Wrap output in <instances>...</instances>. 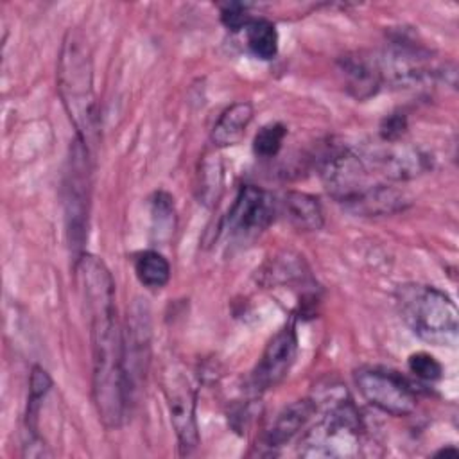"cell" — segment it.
Listing matches in <instances>:
<instances>
[{"label": "cell", "mask_w": 459, "mask_h": 459, "mask_svg": "<svg viewBox=\"0 0 459 459\" xmlns=\"http://www.w3.org/2000/svg\"><path fill=\"white\" fill-rule=\"evenodd\" d=\"M88 317L91 348V398L99 421L113 430L124 425L131 402L126 371V342L115 303V281L108 265L82 253L74 264Z\"/></svg>", "instance_id": "cell-1"}, {"label": "cell", "mask_w": 459, "mask_h": 459, "mask_svg": "<svg viewBox=\"0 0 459 459\" xmlns=\"http://www.w3.org/2000/svg\"><path fill=\"white\" fill-rule=\"evenodd\" d=\"M319 176L326 194L355 215H391L402 206L400 190L373 179V169L366 158L348 147L326 152L319 163Z\"/></svg>", "instance_id": "cell-2"}, {"label": "cell", "mask_w": 459, "mask_h": 459, "mask_svg": "<svg viewBox=\"0 0 459 459\" xmlns=\"http://www.w3.org/2000/svg\"><path fill=\"white\" fill-rule=\"evenodd\" d=\"M57 93L75 127V136L91 149L99 142V108L93 90L91 54L81 34L68 30L57 59Z\"/></svg>", "instance_id": "cell-3"}, {"label": "cell", "mask_w": 459, "mask_h": 459, "mask_svg": "<svg viewBox=\"0 0 459 459\" xmlns=\"http://www.w3.org/2000/svg\"><path fill=\"white\" fill-rule=\"evenodd\" d=\"M400 317L414 335L436 346L455 341L459 328L457 307L448 294L421 283H405L396 289Z\"/></svg>", "instance_id": "cell-4"}, {"label": "cell", "mask_w": 459, "mask_h": 459, "mask_svg": "<svg viewBox=\"0 0 459 459\" xmlns=\"http://www.w3.org/2000/svg\"><path fill=\"white\" fill-rule=\"evenodd\" d=\"M362 420L355 403L346 396L326 402L323 416L299 439L301 457H355L362 450Z\"/></svg>", "instance_id": "cell-5"}, {"label": "cell", "mask_w": 459, "mask_h": 459, "mask_svg": "<svg viewBox=\"0 0 459 459\" xmlns=\"http://www.w3.org/2000/svg\"><path fill=\"white\" fill-rule=\"evenodd\" d=\"M65 204H66V230L72 251L75 258L81 256V249L86 237L88 222V192H90V149L75 136L70 147L68 170L65 179Z\"/></svg>", "instance_id": "cell-6"}, {"label": "cell", "mask_w": 459, "mask_h": 459, "mask_svg": "<svg viewBox=\"0 0 459 459\" xmlns=\"http://www.w3.org/2000/svg\"><path fill=\"white\" fill-rule=\"evenodd\" d=\"M360 396L389 416H409L416 409V394L411 385L394 371L382 368H359L353 375Z\"/></svg>", "instance_id": "cell-7"}, {"label": "cell", "mask_w": 459, "mask_h": 459, "mask_svg": "<svg viewBox=\"0 0 459 459\" xmlns=\"http://www.w3.org/2000/svg\"><path fill=\"white\" fill-rule=\"evenodd\" d=\"M163 393L169 407L170 423L178 437L179 454L190 455L199 446L195 391L188 377L183 371L170 366L163 375Z\"/></svg>", "instance_id": "cell-8"}, {"label": "cell", "mask_w": 459, "mask_h": 459, "mask_svg": "<svg viewBox=\"0 0 459 459\" xmlns=\"http://www.w3.org/2000/svg\"><path fill=\"white\" fill-rule=\"evenodd\" d=\"M430 61V50L402 32L389 39L382 57H378L382 79L403 88L420 84L432 75Z\"/></svg>", "instance_id": "cell-9"}, {"label": "cell", "mask_w": 459, "mask_h": 459, "mask_svg": "<svg viewBox=\"0 0 459 459\" xmlns=\"http://www.w3.org/2000/svg\"><path fill=\"white\" fill-rule=\"evenodd\" d=\"M274 213L276 203L269 192L255 185H242L224 217V226L230 235L251 237L267 230Z\"/></svg>", "instance_id": "cell-10"}, {"label": "cell", "mask_w": 459, "mask_h": 459, "mask_svg": "<svg viewBox=\"0 0 459 459\" xmlns=\"http://www.w3.org/2000/svg\"><path fill=\"white\" fill-rule=\"evenodd\" d=\"M298 355V332L294 323H287L267 342L260 360L251 371V387L255 393H264L276 387L289 375Z\"/></svg>", "instance_id": "cell-11"}, {"label": "cell", "mask_w": 459, "mask_h": 459, "mask_svg": "<svg viewBox=\"0 0 459 459\" xmlns=\"http://www.w3.org/2000/svg\"><path fill=\"white\" fill-rule=\"evenodd\" d=\"M344 90L357 100H368L380 90L384 79L380 63L364 52H351L337 61Z\"/></svg>", "instance_id": "cell-12"}, {"label": "cell", "mask_w": 459, "mask_h": 459, "mask_svg": "<svg viewBox=\"0 0 459 459\" xmlns=\"http://www.w3.org/2000/svg\"><path fill=\"white\" fill-rule=\"evenodd\" d=\"M316 412H317L316 398H301L285 405L274 418L269 430L265 432L264 445H262L267 448L265 454H274L278 448H281L292 437H296L307 427V423L312 420Z\"/></svg>", "instance_id": "cell-13"}, {"label": "cell", "mask_w": 459, "mask_h": 459, "mask_svg": "<svg viewBox=\"0 0 459 459\" xmlns=\"http://www.w3.org/2000/svg\"><path fill=\"white\" fill-rule=\"evenodd\" d=\"M255 109L253 104L247 100H238L228 106L217 118V122L212 127L210 140L213 147L224 149L240 143V140L246 134V129L249 127L253 120Z\"/></svg>", "instance_id": "cell-14"}, {"label": "cell", "mask_w": 459, "mask_h": 459, "mask_svg": "<svg viewBox=\"0 0 459 459\" xmlns=\"http://www.w3.org/2000/svg\"><path fill=\"white\" fill-rule=\"evenodd\" d=\"M283 206L290 224L301 231H317L325 226L323 206L312 194L290 190L283 197Z\"/></svg>", "instance_id": "cell-15"}, {"label": "cell", "mask_w": 459, "mask_h": 459, "mask_svg": "<svg viewBox=\"0 0 459 459\" xmlns=\"http://www.w3.org/2000/svg\"><path fill=\"white\" fill-rule=\"evenodd\" d=\"M133 267L138 281L147 289H163L170 280V264L156 249H145L136 253Z\"/></svg>", "instance_id": "cell-16"}, {"label": "cell", "mask_w": 459, "mask_h": 459, "mask_svg": "<svg viewBox=\"0 0 459 459\" xmlns=\"http://www.w3.org/2000/svg\"><path fill=\"white\" fill-rule=\"evenodd\" d=\"M246 41L251 54L262 61H271L278 54V30L267 18H251L246 25Z\"/></svg>", "instance_id": "cell-17"}, {"label": "cell", "mask_w": 459, "mask_h": 459, "mask_svg": "<svg viewBox=\"0 0 459 459\" xmlns=\"http://www.w3.org/2000/svg\"><path fill=\"white\" fill-rule=\"evenodd\" d=\"M222 190V165L217 156H206L199 172V199L204 204L217 203Z\"/></svg>", "instance_id": "cell-18"}, {"label": "cell", "mask_w": 459, "mask_h": 459, "mask_svg": "<svg viewBox=\"0 0 459 459\" xmlns=\"http://www.w3.org/2000/svg\"><path fill=\"white\" fill-rule=\"evenodd\" d=\"M287 136V127L281 122H271L258 129V133L253 138V152L256 158H274Z\"/></svg>", "instance_id": "cell-19"}, {"label": "cell", "mask_w": 459, "mask_h": 459, "mask_svg": "<svg viewBox=\"0 0 459 459\" xmlns=\"http://www.w3.org/2000/svg\"><path fill=\"white\" fill-rule=\"evenodd\" d=\"M409 371L425 382H436L443 377L441 362L427 351H416L407 359Z\"/></svg>", "instance_id": "cell-20"}, {"label": "cell", "mask_w": 459, "mask_h": 459, "mask_svg": "<svg viewBox=\"0 0 459 459\" xmlns=\"http://www.w3.org/2000/svg\"><path fill=\"white\" fill-rule=\"evenodd\" d=\"M221 22L226 29L237 32L240 29H246V25L251 22V16L247 14V5L238 2H228L221 5Z\"/></svg>", "instance_id": "cell-21"}, {"label": "cell", "mask_w": 459, "mask_h": 459, "mask_svg": "<svg viewBox=\"0 0 459 459\" xmlns=\"http://www.w3.org/2000/svg\"><path fill=\"white\" fill-rule=\"evenodd\" d=\"M407 131V117L403 113H391L380 124L382 142H400Z\"/></svg>", "instance_id": "cell-22"}, {"label": "cell", "mask_w": 459, "mask_h": 459, "mask_svg": "<svg viewBox=\"0 0 459 459\" xmlns=\"http://www.w3.org/2000/svg\"><path fill=\"white\" fill-rule=\"evenodd\" d=\"M434 455H457V448L454 446V445H446V446H443V448H439Z\"/></svg>", "instance_id": "cell-23"}]
</instances>
